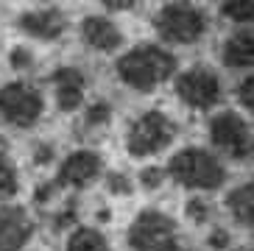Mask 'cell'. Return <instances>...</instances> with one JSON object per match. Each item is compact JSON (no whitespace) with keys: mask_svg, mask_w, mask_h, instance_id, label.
I'll list each match as a JSON object with an SVG mask.
<instances>
[{"mask_svg":"<svg viewBox=\"0 0 254 251\" xmlns=\"http://www.w3.org/2000/svg\"><path fill=\"white\" fill-rule=\"evenodd\" d=\"M67 251H112L106 237L95 229H75L67 240Z\"/></svg>","mask_w":254,"mask_h":251,"instance_id":"obj_16","label":"cell"},{"mask_svg":"<svg viewBox=\"0 0 254 251\" xmlns=\"http://www.w3.org/2000/svg\"><path fill=\"white\" fill-rule=\"evenodd\" d=\"M179 251H182V249H179Z\"/></svg>","mask_w":254,"mask_h":251,"instance_id":"obj_31","label":"cell"},{"mask_svg":"<svg viewBox=\"0 0 254 251\" xmlns=\"http://www.w3.org/2000/svg\"><path fill=\"white\" fill-rule=\"evenodd\" d=\"M173 134H176V128H173V123L165 118L162 112H145L128 128L126 148L131 156H151L171 145Z\"/></svg>","mask_w":254,"mask_h":251,"instance_id":"obj_5","label":"cell"},{"mask_svg":"<svg viewBox=\"0 0 254 251\" xmlns=\"http://www.w3.org/2000/svg\"><path fill=\"white\" fill-rule=\"evenodd\" d=\"M226 204H229L232 215L240 226H252L254 223V185H240L238 190H232L226 195Z\"/></svg>","mask_w":254,"mask_h":251,"instance_id":"obj_15","label":"cell"},{"mask_svg":"<svg viewBox=\"0 0 254 251\" xmlns=\"http://www.w3.org/2000/svg\"><path fill=\"white\" fill-rule=\"evenodd\" d=\"M238 98H240V104L246 106V109H254V78H252V75H249L246 81L240 84Z\"/></svg>","mask_w":254,"mask_h":251,"instance_id":"obj_22","label":"cell"},{"mask_svg":"<svg viewBox=\"0 0 254 251\" xmlns=\"http://www.w3.org/2000/svg\"><path fill=\"white\" fill-rule=\"evenodd\" d=\"M159 37L176 45H190L204 34L207 28V17L190 3H168L159 8V14L154 17Z\"/></svg>","mask_w":254,"mask_h":251,"instance_id":"obj_3","label":"cell"},{"mask_svg":"<svg viewBox=\"0 0 254 251\" xmlns=\"http://www.w3.org/2000/svg\"><path fill=\"white\" fill-rule=\"evenodd\" d=\"M81 34L92 48H98V51H118L120 45H123L120 31L115 28L109 20H104V17H87L84 25H81Z\"/></svg>","mask_w":254,"mask_h":251,"instance_id":"obj_13","label":"cell"},{"mask_svg":"<svg viewBox=\"0 0 254 251\" xmlns=\"http://www.w3.org/2000/svg\"><path fill=\"white\" fill-rule=\"evenodd\" d=\"M53 182H45V185H39V190H37V195H34V198H37V204H42V201H48L53 195Z\"/></svg>","mask_w":254,"mask_h":251,"instance_id":"obj_27","label":"cell"},{"mask_svg":"<svg viewBox=\"0 0 254 251\" xmlns=\"http://www.w3.org/2000/svg\"><path fill=\"white\" fill-rule=\"evenodd\" d=\"M209 134L221 151L232 159H246L252 154V134H249L246 120L235 115V112H221L212 123H209Z\"/></svg>","mask_w":254,"mask_h":251,"instance_id":"obj_7","label":"cell"},{"mask_svg":"<svg viewBox=\"0 0 254 251\" xmlns=\"http://www.w3.org/2000/svg\"><path fill=\"white\" fill-rule=\"evenodd\" d=\"M73 221H75V209L67 207V209H62V215L53 221V226H56V229H64V226H67V223H73Z\"/></svg>","mask_w":254,"mask_h":251,"instance_id":"obj_25","label":"cell"},{"mask_svg":"<svg viewBox=\"0 0 254 251\" xmlns=\"http://www.w3.org/2000/svg\"><path fill=\"white\" fill-rule=\"evenodd\" d=\"M51 156H53V151H51L48 145H39V148H37V165L51 162Z\"/></svg>","mask_w":254,"mask_h":251,"instance_id":"obj_29","label":"cell"},{"mask_svg":"<svg viewBox=\"0 0 254 251\" xmlns=\"http://www.w3.org/2000/svg\"><path fill=\"white\" fill-rule=\"evenodd\" d=\"M176 92H179V98L187 106L209 109L221 98V81H218V75L209 67H193V70H187V73L179 75Z\"/></svg>","mask_w":254,"mask_h":251,"instance_id":"obj_8","label":"cell"},{"mask_svg":"<svg viewBox=\"0 0 254 251\" xmlns=\"http://www.w3.org/2000/svg\"><path fill=\"white\" fill-rule=\"evenodd\" d=\"M101 156L92 154V151H75L70 154L59 168V176H56V185L64 187H84L95 182L98 173H101Z\"/></svg>","mask_w":254,"mask_h":251,"instance_id":"obj_10","label":"cell"},{"mask_svg":"<svg viewBox=\"0 0 254 251\" xmlns=\"http://www.w3.org/2000/svg\"><path fill=\"white\" fill-rule=\"evenodd\" d=\"M109 115H112V109H109V104H95L90 112H87V123H90V126L106 123V120H109Z\"/></svg>","mask_w":254,"mask_h":251,"instance_id":"obj_21","label":"cell"},{"mask_svg":"<svg viewBox=\"0 0 254 251\" xmlns=\"http://www.w3.org/2000/svg\"><path fill=\"white\" fill-rule=\"evenodd\" d=\"M140 182H142L145 190H157V187H162V182H165V170L162 168H145L140 173Z\"/></svg>","mask_w":254,"mask_h":251,"instance_id":"obj_19","label":"cell"},{"mask_svg":"<svg viewBox=\"0 0 254 251\" xmlns=\"http://www.w3.org/2000/svg\"><path fill=\"white\" fill-rule=\"evenodd\" d=\"M128 246L134 251H179L176 223L159 209H145L128 229Z\"/></svg>","mask_w":254,"mask_h":251,"instance_id":"obj_4","label":"cell"},{"mask_svg":"<svg viewBox=\"0 0 254 251\" xmlns=\"http://www.w3.org/2000/svg\"><path fill=\"white\" fill-rule=\"evenodd\" d=\"M109 190L126 195V192H131V182H128V176H123V173H112V176H109Z\"/></svg>","mask_w":254,"mask_h":251,"instance_id":"obj_23","label":"cell"},{"mask_svg":"<svg viewBox=\"0 0 254 251\" xmlns=\"http://www.w3.org/2000/svg\"><path fill=\"white\" fill-rule=\"evenodd\" d=\"M187 215H190L195 223H204L209 218V204L201 198H190L187 201Z\"/></svg>","mask_w":254,"mask_h":251,"instance_id":"obj_20","label":"cell"},{"mask_svg":"<svg viewBox=\"0 0 254 251\" xmlns=\"http://www.w3.org/2000/svg\"><path fill=\"white\" fill-rule=\"evenodd\" d=\"M53 87H56V98H59V109L73 112L75 106L81 104L84 98V75L75 67H59L51 75Z\"/></svg>","mask_w":254,"mask_h":251,"instance_id":"obj_12","label":"cell"},{"mask_svg":"<svg viewBox=\"0 0 254 251\" xmlns=\"http://www.w3.org/2000/svg\"><path fill=\"white\" fill-rule=\"evenodd\" d=\"M42 95L28 84H8L0 89V120L28 128L42 115Z\"/></svg>","mask_w":254,"mask_h":251,"instance_id":"obj_6","label":"cell"},{"mask_svg":"<svg viewBox=\"0 0 254 251\" xmlns=\"http://www.w3.org/2000/svg\"><path fill=\"white\" fill-rule=\"evenodd\" d=\"M254 62V39L252 31H238L224 42V64L226 67H249Z\"/></svg>","mask_w":254,"mask_h":251,"instance_id":"obj_14","label":"cell"},{"mask_svg":"<svg viewBox=\"0 0 254 251\" xmlns=\"http://www.w3.org/2000/svg\"><path fill=\"white\" fill-rule=\"evenodd\" d=\"M11 64H14V70L31 67V53L25 51V48H14V51H11Z\"/></svg>","mask_w":254,"mask_h":251,"instance_id":"obj_24","label":"cell"},{"mask_svg":"<svg viewBox=\"0 0 254 251\" xmlns=\"http://www.w3.org/2000/svg\"><path fill=\"white\" fill-rule=\"evenodd\" d=\"M34 235V221L23 207L0 209V251H20Z\"/></svg>","mask_w":254,"mask_h":251,"instance_id":"obj_9","label":"cell"},{"mask_svg":"<svg viewBox=\"0 0 254 251\" xmlns=\"http://www.w3.org/2000/svg\"><path fill=\"white\" fill-rule=\"evenodd\" d=\"M173 70H176V59L157 45H140L118 59V75L140 92H151L157 84L171 78Z\"/></svg>","mask_w":254,"mask_h":251,"instance_id":"obj_1","label":"cell"},{"mask_svg":"<svg viewBox=\"0 0 254 251\" xmlns=\"http://www.w3.org/2000/svg\"><path fill=\"white\" fill-rule=\"evenodd\" d=\"M221 14L229 17V20H238V22H249L254 17V3L229 0V3H221Z\"/></svg>","mask_w":254,"mask_h":251,"instance_id":"obj_18","label":"cell"},{"mask_svg":"<svg viewBox=\"0 0 254 251\" xmlns=\"http://www.w3.org/2000/svg\"><path fill=\"white\" fill-rule=\"evenodd\" d=\"M238 251H252V249H238Z\"/></svg>","mask_w":254,"mask_h":251,"instance_id":"obj_30","label":"cell"},{"mask_svg":"<svg viewBox=\"0 0 254 251\" xmlns=\"http://www.w3.org/2000/svg\"><path fill=\"white\" fill-rule=\"evenodd\" d=\"M209 246H212V249H226V246H229V235L218 229L215 235L209 237Z\"/></svg>","mask_w":254,"mask_h":251,"instance_id":"obj_26","label":"cell"},{"mask_svg":"<svg viewBox=\"0 0 254 251\" xmlns=\"http://www.w3.org/2000/svg\"><path fill=\"white\" fill-rule=\"evenodd\" d=\"M171 176L182 187H193V190H218L226 182V170L212 154L201 148H185L171 159L168 165Z\"/></svg>","mask_w":254,"mask_h":251,"instance_id":"obj_2","label":"cell"},{"mask_svg":"<svg viewBox=\"0 0 254 251\" xmlns=\"http://www.w3.org/2000/svg\"><path fill=\"white\" fill-rule=\"evenodd\" d=\"M17 187H20L17 170H14V165H11V159H8L6 148H0V201L17 195Z\"/></svg>","mask_w":254,"mask_h":251,"instance_id":"obj_17","label":"cell"},{"mask_svg":"<svg viewBox=\"0 0 254 251\" xmlns=\"http://www.w3.org/2000/svg\"><path fill=\"white\" fill-rule=\"evenodd\" d=\"M106 8H112V11H126V8H134L131 0H106Z\"/></svg>","mask_w":254,"mask_h":251,"instance_id":"obj_28","label":"cell"},{"mask_svg":"<svg viewBox=\"0 0 254 251\" xmlns=\"http://www.w3.org/2000/svg\"><path fill=\"white\" fill-rule=\"evenodd\" d=\"M17 22H20V28H23L25 34H31V37H37V39H56L62 31L67 28V17L62 14L56 6L25 11Z\"/></svg>","mask_w":254,"mask_h":251,"instance_id":"obj_11","label":"cell"}]
</instances>
